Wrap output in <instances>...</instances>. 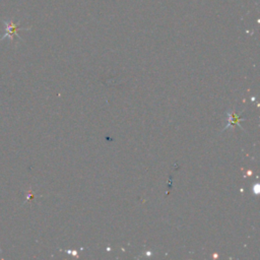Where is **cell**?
<instances>
[{
	"label": "cell",
	"mask_w": 260,
	"mask_h": 260,
	"mask_svg": "<svg viewBox=\"0 0 260 260\" xmlns=\"http://www.w3.org/2000/svg\"><path fill=\"white\" fill-rule=\"evenodd\" d=\"M229 115V120H228V124L226 126L223 128V130H225L228 127L230 126H236V125H239L240 126V120L242 119L241 117H239L235 112H231L228 114Z\"/></svg>",
	"instance_id": "cell-1"
}]
</instances>
